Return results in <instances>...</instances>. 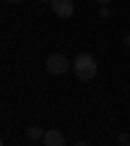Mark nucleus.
<instances>
[{"mask_svg":"<svg viewBox=\"0 0 130 146\" xmlns=\"http://www.w3.org/2000/svg\"><path fill=\"white\" fill-rule=\"evenodd\" d=\"M42 128H36V125H31V128H26V138L29 141H42Z\"/></svg>","mask_w":130,"mask_h":146,"instance_id":"obj_5","label":"nucleus"},{"mask_svg":"<svg viewBox=\"0 0 130 146\" xmlns=\"http://www.w3.org/2000/svg\"><path fill=\"white\" fill-rule=\"evenodd\" d=\"M0 143H3V138H0Z\"/></svg>","mask_w":130,"mask_h":146,"instance_id":"obj_9","label":"nucleus"},{"mask_svg":"<svg viewBox=\"0 0 130 146\" xmlns=\"http://www.w3.org/2000/svg\"><path fill=\"white\" fill-rule=\"evenodd\" d=\"M96 60L91 52H81L76 60H73V73H76L78 81H94L96 78Z\"/></svg>","mask_w":130,"mask_h":146,"instance_id":"obj_1","label":"nucleus"},{"mask_svg":"<svg viewBox=\"0 0 130 146\" xmlns=\"http://www.w3.org/2000/svg\"><path fill=\"white\" fill-rule=\"evenodd\" d=\"M122 44H125V47H130V31L125 34V39H122Z\"/></svg>","mask_w":130,"mask_h":146,"instance_id":"obj_6","label":"nucleus"},{"mask_svg":"<svg viewBox=\"0 0 130 146\" xmlns=\"http://www.w3.org/2000/svg\"><path fill=\"white\" fill-rule=\"evenodd\" d=\"M42 141H44L47 146H63V143H65V136H63L60 131H55V128H49V131H44Z\"/></svg>","mask_w":130,"mask_h":146,"instance_id":"obj_4","label":"nucleus"},{"mask_svg":"<svg viewBox=\"0 0 130 146\" xmlns=\"http://www.w3.org/2000/svg\"><path fill=\"white\" fill-rule=\"evenodd\" d=\"M96 3H102V5H107V3H112V0H96Z\"/></svg>","mask_w":130,"mask_h":146,"instance_id":"obj_8","label":"nucleus"},{"mask_svg":"<svg viewBox=\"0 0 130 146\" xmlns=\"http://www.w3.org/2000/svg\"><path fill=\"white\" fill-rule=\"evenodd\" d=\"M68 68H70V60L65 58V55H60V52L49 55V58H47V63H44V70L49 73V76H63Z\"/></svg>","mask_w":130,"mask_h":146,"instance_id":"obj_2","label":"nucleus"},{"mask_svg":"<svg viewBox=\"0 0 130 146\" xmlns=\"http://www.w3.org/2000/svg\"><path fill=\"white\" fill-rule=\"evenodd\" d=\"M3 3H24V0H3Z\"/></svg>","mask_w":130,"mask_h":146,"instance_id":"obj_7","label":"nucleus"},{"mask_svg":"<svg viewBox=\"0 0 130 146\" xmlns=\"http://www.w3.org/2000/svg\"><path fill=\"white\" fill-rule=\"evenodd\" d=\"M52 11L57 18H70L76 5H73V0H52Z\"/></svg>","mask_w":130,"mask_h":146,"instance_id":"obj_3","label":"nucleus"}]
</instances>
